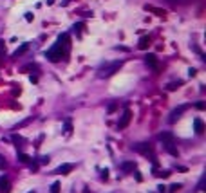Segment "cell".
Wrapping results in <instances>:
<instances>
[{"label": "cell", "instance_id": "cell-22", "mask_svg": "<svg viewBox=\"0 0 206 193\" xmlns=\"http://www.w3.org/2000/svg\"><path fill=\"white\" fill-rule=\"evenodd\" d=\"M83 27H85V25H83V23H76V25H74V31H76V33H78V34H80V33H81V29H83Z\"/></svg>", "mask_w": 206, "mask_h": 193}, {"label": "cell", "instance_id": "cell-27", "mask_svg": "<svg viewBox=\"0 0 206 193\" xmlns=\"http://www.w3.org/2000/svg\"><path fill=\"white\" fill-rule=\"evenodd\" d=\"M25 20H27V22H31V20H33V14H31V13H27V14H25Z\"/></svg>", "mask_w": 206, "mask_h": 193}, {"label": "cell", "instance_id": "cell-28", "mask_svg": "<svg viewBox=\"0 0 206 193\" xmlns=\"http://www.w3.org/2000/svg\"><path fill=\"white\" fill-rule=\"evenodd\" d=\"M4 51H5V47H4V42H0V54H2Z\"/></svg>", "mask_w": 206, "mask_h": 193}, {"label": "cell", "instance_id": "cell-9", "mask_svg": "<svg viewBox=\"0 0 206 193\" xmlns=\"http://www.w3.org/2000/svg\"><path fill=\"white\" fill-rule=\"evenodd\" d=\"M159 139H161L166 146L174 145V134H170V132H163V134H159Z\"/></svg>", "mask_w": 206, "mask_h": 193}, {"label": "cell", "instance_id": "cell-23", "mask_svg": "<svg viewBox=\"0 0 206 193\" xmlns=\"http://www.w3.org/2000/svg\"><path fill=\"white\" fill-rule=\"evenodd\" d=\"M179 188H181V184H172V186H170V193L177 191V190H179Z\"/></svg>", "mask_w": 206, "mask_h": 193}, {"label": "cell", "instance_id": "cell-16", "mask_svg": "<svg viewBox=\"0 0 206 193\" xmlns=\"http://www.w3.org/2000/svg\"><path fill=\"white\" fill-rule=\"evenodd\" d=\"M18 161L24 163V164H29V163H31V157H29L27 154H18Z\"/></svg>", "mask_w": 206, "mask_h": 193}, {"label": "cell", "instance_id": "cell-6", "mask_svg": "<svg viewBox=\"0 0 206 193\" xmlns=\"http://www.w3.org/2000/svg\"><path fill=\"white\" fill-rule=\"evenodd\" d=\"M72 164H62V166H58L56 170H54V173L56 175H67V173H71L72 172Z\"/></svg>", "mask_w": 206, "mask_h": 193}, {"label": "cell", "instance_id": "cell-15", "mask_svg": "<svg viewBox=\"0 0 206 193\" xmlns=\"http://www.w3.org/2000/svg\"><path fill=\"white\" fill-rule=\"evenodd\" d=\"M145 9H147V11H152V13H156L157 16H165V14H166V13H165L163 9H157V7H152V5H147Z\"/></svg>", "mask_w": 206, "mask_h": 193}, {"label": "cell", "instance_id": "cell-17", "mask_svg": "<svg viewBox=\"0 0 206 193\" xmlns=\"http://www.w3.org/2000/svg\"><path fill=\"white\" fill-rule=\"evenodd\" d=\"M51 193H60V182H52L51 184Z\"/></svg>", "mask_w": 206, "mask_h": 193}, {"label": "cell", "instance_id": "cell-11", "mask_svg": "<svg viewBox=\"0 0 206 193\" xmlns=\"http://www.w3.org/2000/svg\"><path fill=\"white\" fill-rule=\"evenodd\" d=\"M194 128H195V134H203L204 132V123L201 117H195L194 119Z\"/></svg>", "mask_w": 206, "mask_h": 193}, {"label": "cell", "instance_id": "cell-14", "mask_svg": "<svg viewBox=\"0 0 206 193\" xmlns=\"http://www.w3.org/2000/svg\"><path fill=\"white\" fill-rule=\"evenodd\" d=\"M150 45V36H141L139 38V49H148Z\"/></svg>", "mask_w": 206, "mask_h": 193}, {"label": "cell", "instance_id": "cell-24", "mask_svg": "<svg viewBox=\"0 0 206 193\" xmlns=\"http://www.w3.org/2000/svg\"><path fill=\"white\" fill-rule=\"evenodd\" d=\"M45 163H49V157H47V155L40 157V164H45Z\"/></svg>", "mask_w": 206, "mask_h": 193}, {"label": "cell", "instance_id": "cell-19", "mask_svg": "<svg viewBox=\"0 0 206 193\" xmlns=\"http://www.w3.org/2000/svg\"><path fill=\"white\" fill-rule=\"evenodd\" d=\"M156 175H157V177H161V179H166V177L170 175V172H168V170H165V172H159V173H156Z\"/></svg>", "mask_w": 206, "mask_h": 193}, {"label": "cell", "instance_id": "cell-2", "mask_svg": "<svg viewBox=\"0 0 206 193\" xmlns=\"http://www.w3.org/2000/svg\"><path fill=\"white\" fill-rule=\"evenodd\" d=\"M45 56H47L51 61H60L62 58H65V56H67V51H65L60 43H54V45H52V47L45 52Z\"/></svg>", "mask_w": 206, "mask_h": 193}, {"label": "cell", "instance_id": "cell-25", "mask_svg": "<svg viewBox=\"0 0 206 193\" xmlns=\"http://www.w3.org/2000/svg\"><path fill=\"white\" fill-rule=\"evenodd\" d=\"M197 108H199V110H204V108H206L204 101H199V103H197Z\"/></svg>", "mask_w": 206, "mask_h": 193}, {"label": "cell", "instance_id": "cell-20", "mask_svg": "<svg viewBox=\"0 0 206 193\" xmlns=\"http://www.w3.org/2000/svg\"><path fill=\"white\" fill-rule=\"evenodd\" d=\"M71 130H72V125H71V121H65V134H71Z\"/></svg>", "mask_w": 206, "mask_h": 193}, {"label": "cell", "instance_id": "cell-3", "mask_svg": "<svg viewBox=\"0 0 206 193\" xmlns=\"http://www.w3.org/2000/svg\"><path fill=\"white\" fill-rule=\"evenodd\" d=\"M130 119H132V110H130V108H125V112H123V116H121V119H119V123H118V128H119V130L127 128L128 123H130Z\"/></svg>", "mask_w": 206, "mask_h": 193}, {"label": "cell", "instance_id": "cell-8", "mask_svg": "<svg viewBox=\"0 0 206 193\" xmlns=\"http://www.w3.org/2000/svg\"><path fill=\"white\" fill-rule=\"evenodd\" d=\"M145 61H147V65H150L154 70H159V63H157V58H156V54H148V56L145 58Z\"/></svg>", "mask_w": 206, "mask_h": 193}, {"label": "cell", "instance_id": "cell-21", "mask_svg": "<svg viewBox=\"0 0 206 193\" xmlns=\"http://www.w3.org/2000/svg\"><path fill=\"white\" fill-rule=\"evenodd\" d=\"M5 168H7V163H5V159L0 155V170H5Z\"/></svg>", "mask_w": 206, "mask_h": 193}, {"label": "cell", "instance_id": "cell-26", "mask_svg": "<svg viewBox=\"0 0 206 193\" xmlns=\"http://www.w3.org/2000/svg\"><path fill=\"white\" fill-rule=\"evenodd\" d=\"M114 110H116V103H110L109 105V112H114Z\"/></svg>", "mask_w": 206, "mask_h": 193}, {"label": "cell", "instance_id": "cell-4", "mask_svg": "<svg viewBox=\"0 0 206 193\" xmlns=\"http://www.w3.org/2000/svg\"><path fill=\"white\" fill-rule=\"evenodd\" d=\"M132 148H134L136 152H139V154H143V155H147V157L154 154V152H152V146H148L147 143H139V145H134Z\"/></svg>", "mask_w": 206, "mask_h": 193}, {"label": "cell", "instance_id": "cell-12", "mask_svg": "<svg viewBox=\"0 0 206 193\" xmlns=\"http://www.w3.org/2000/svg\"><path fill=\"white\" fill-rule=\"evenodd\" d=\"M27 49H29V43H22V45H20V47H18V49L13 52V56H14V58H18V56H22V54H24Z\"/></svg>", "mask_w": 206, "mask_h": 193}, {"label": "cell", "instance_id": "cell-7", "mask_svg": "<svg viewBox=\"0 0 206 193\" xmlns=\"http://www.w3.org/2000/svg\"><path fill=\"white\" fill-rule=\"evenodd\" d=\"M58 43H60V45H62V47H63V49L69 52V47H71V40H69V34H67V33H63V34L58 38Z\"/></svg>", "mask_w": 206, "mask_h": 193}, {"label": "cell", "instance_id": "cell-29", "mask_svg": "<svg viewBox=\"0 0 206 193\" xmlns=\"http://www.w3.org/2000/svg\"><path fill=\"white\" fill-rule=\"evenodd\" d=\"M29 193H34V191H29Z\"/></svg>", "mask_w": 206, "mask_h": 193}, {"label": "cell", "instance_id": "cell-10", "mask_svg": "<svg viewBox=\"0 0 206 193\" xmlns=\"http://www.w3.org/2000/svg\"><path fill=\"white\" fill-rule=\"evenodd\" d=\"M11 191V184L5 177H0V193H9Z\"/></svg>", "mask_w": 206, "mask_h": 193}, {"label": "cell", "instance_id": "cell-13", "mask_svg": "<svg viewBox=\"0 0 206 193\" xmlns=\"http://www.w3.org/2000/svg\"><path fill=\"white\" fill-rule=\"evenodd\" d=\"M121 170H123V172H134V170H136V163L127 161V163H123V164H121Z\"/></svg>", "mask_w": 206, "mask_h": 193}, {"label": "cell", "instance_id": "cell-18", "mask_svg": "<svg viewBox=\"0 0 206 193\" xmlns=\"http://www.w3.org/2000/svg\"><path fill=\"white\" fill-rule=\"evenodd\" d=\"M179 85H183V81H177V83H168V90H176Z\"/></svg>", "mask_w": 206, "mask_h": 193}, {"label": "cell", "instance_id": "cell-5", "mask_svg": "<svg viewBox=\"0 0 206 193\" xmlns=\"http://www.w3.org/2000/svg\"><path fill=\"white\" fill-rule=\"evenodd\" d=\"M186 108H188V105H181V107H177L176 110H172V114H170L168 121H170V123H176V121H177V119L181 117V114H183V112H185Z\"/></svg>", "mask_w": 206, "mask_h": 193}, {"label": "cell", "instance_id": "cell-1", "mask_svg": "<svg viewBox=\"0 0 206 193\" xmlns=\"http://www.w3.org/2000/svg\"><path fill=\"white\" fill-rule=\"evenodd\" d=\"M121 67H123V61H121V60H119V61L107 63L105 67H101V69L98 70V76H100V78H110V76H112V74H116Z\"/></svg>", "mask_w": 206, "mask_h": 193}]
</instances>
